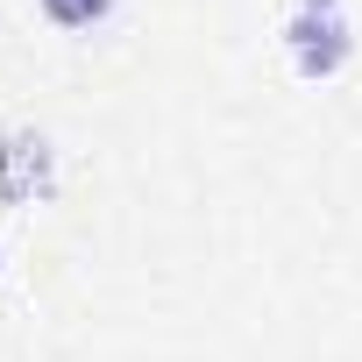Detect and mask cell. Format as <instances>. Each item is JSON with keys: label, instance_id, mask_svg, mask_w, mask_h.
<instances>
[{"label": "cell", "instance_id": "obj_2", "mask_svg": "<svg viewBox=\"0 0 362 362\" xmlns=\"http://www.w3.org/2000/svg\"><path fill=\"white\" fill-rule=\"evenodd\" d=\"M291 64H298L305 78H334V71L348 64V29H341V15H305V8H298V22H291Z\"/></svg>", "mask_w": 362, "mask_h": 362}, {"label": "cell", "instance_id": "obj_3", "mask_svg": "<svg viewBox=\"0 0 362 362\" xmlns=\"http://www.w3.org/2000/svg\"><path fill=\"white\" fill-rule=\"evenodd\" d=\"M107 8H114V0H43V15H50L57 29H93Z\"/></svg>", "mask_w": 362, "mask_h": 362}, {"label": "cell", "instance_id": "obj_4", "mask_svg": "<svg viewBox=\"0 0 362 362\" xmlns=\"http://www.w3.org/2000/svg\"><path fill=\"white\" fill-rule=\"evenodd\" d=\"M298 8H305V15H334V8H341V0H298Z\"/></svg>", "mask_w": 362, "mask_h": 362}, {"label": "cell", "instance_id": "obj_1", "mask_svg": "<svg viewBox=\"0 0 362 362\" xmlns=\"http://www.w3.org/2000/svg\"><path fill=\"white\" fill-rule=\"evenodd\" d=\"M36 192H50V142L36 128H15L8 142H0V199L22 206Z\"/></svg>", "mask_w": 362, "mask_h": 362}]
</instances>
